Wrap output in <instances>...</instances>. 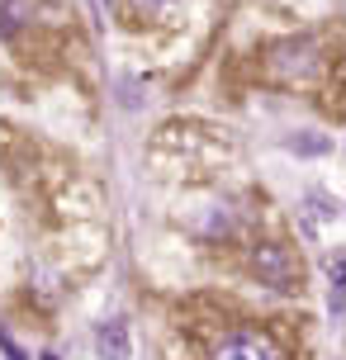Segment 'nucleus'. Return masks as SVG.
<instances>
[{"mask_svg": "<svg viewBox=\"0 0 346 360\" xmlns=\"http://www.w3.org/2000/svg\"><path fill=\"white\" fill-rule=\"evenodd\" d=\"M252 270L275 289H294V280H299V266H294L290 247H280V242H261L252 252Z\"/></svg>", "mask_w": 346, "mask_h": 360, "instance_id": "nucleus-1", "label": "nucleus"}, {"mask_svg": "<svg viewBox=\"0 0 346 360\" xmlns=\"http://www.w3.org/2000/svg\"><path fill=\"white\" fill-rule=\"evenodd\" d=\"M214 360H290L285 356V346L266 337V332H237L228 342L214 351Z\"/></svg>", "mask_w": 346, "mask_h": 360, "instance_id": "nucleus-2", "label": "nucleus"}, {"mask_svg": "<svg viewBox=\"0 0 346 360\" xmlns=\"http://www.w3.org/2000/svg\"><path fill=\"white\" fill-rule=\"evenodd\" d=\"M95 346H100V356H105V360H128V327L124 323H100Z\"/></svg>", "mask_w": 346, "mask_h": 360, "instance_id": "nucleus-3", "label": "nucleus"}, {"mask_svg": "<svg viewBox=\"0 0 346 360\" xmlns=\"http://www.w3.org/2000/svg\"><path fill=\"white\" fill-rule=\"evenodd\" d=\"M34 15V0H0V38H10L19 24H29Z\"/></svg>", "mask_w": 346, "mask_h": 360, "instance_id": "nucleus-4", "label": "nucleus"}, {"mask_svg": "<svg viewBox=\"0 0 346 360\" xmlns=\"http://www.w3.org/2000/svg\"><path fill=\"white\" fill-rule=\"evenodd\" d=\"M0 351H5L10 360H29V356H24V351H19L15 342H10V332H0Z\"/></svg>", "mask_w": 346, "mask_h": 360, "instance_id": "nucleus-5", "label": "nucleus"}, {"mask_svg": "<svg viewBox=\"0 0 346 360\" xmlns=\"http://www.w3.org/2000/svg\"><path fill=\"white\" fill-rule=\"evenodd\" d=\"M138 5H147V10H162L166 0H138Z\"/></svg>", "mask_w": 346, "mask_h": 360, "instance_id": "nucleus-6", "label": "nucleus"}]
</instances>
